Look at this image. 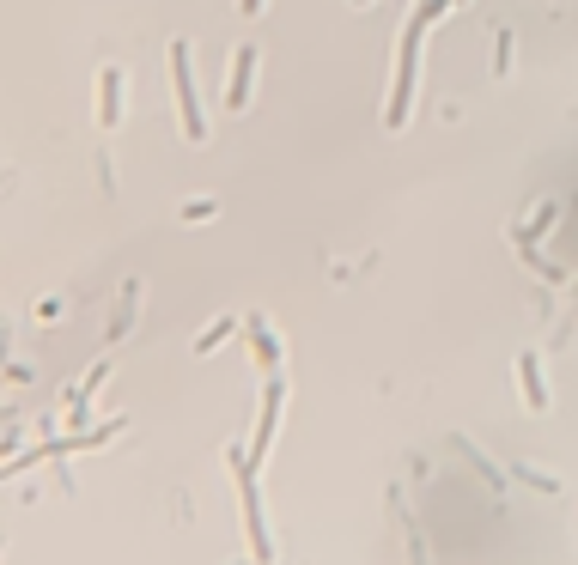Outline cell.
<instances>
[{
    "label": "cell",
    "mask_w": 578,
    "mask_h": 565,
    "mask_svg": "<svg viewBox=\"0 0 578 565\" xmlns=\"http://www.w3.org/2000/svg\"><path fill=\"white\" fill-rule=\"evenodd\" d=\"M104 377H110V359H98V365H92V371H86V377H80L74 389H67V408H74V426H80V414H86V401L98 395V383H104Z\"/></svg>",
    "instance_id": "cell-9"
},
{
    "label": "cell",
    "mask_w": 578,
    "mask_h": 565,
    "mask_svg": "<svg viewBox=\"0 0 578 565\" xmlns=\"http://www.w3.org/2000/svg\"><path fill=\"white\" fill-rule=\"evenodd\" d=\"M250 79H256V43H244L232 55V79H226V110H244L250 104Z\"/></svg>",
    "instance_id": "cell-5"
},
{
    "label": "cell",
    "mask_w": 578,
    "mask_h": 565,
    "mask_svg": "<svg viewBox=\"0 0 578 565\" xmlns=\"http://www.w3.org/2000/svg\"><path fill=\"white\" fill-rule=\"evenodd\" d=\"M238 13H244V19H256V13H262V0H238Z\"/></svg>",
    "instance_id": "cell-14"
},
{
    "label": "cell",
    "mask_w": 578,
    "mask_h": 565,
    "mask_svg": "<svg viewBox=\"0 0 578 565\" xmlns=\"http://www.w3.org/2000/svg\"><path fill=\"white\" fill-rule=\"evenodd\" d=\"M98 98H104V104H98V122L116 128V122H122V67H104V73H98Z\"/></svg>",
    "instance_id": "cell-6"
},
{
    "label": "cell",
    "mask_w": 578,
    "mask_h": 565,
    "mask_svg": "<svg viewBox=\"0 0 578 565\" xmlns=\"http://www.w3.org/2000/svg\"><path fill=\"white\" fill-rule=\"evenodd\" d=\"M353 7H366V0H353Z\"/></svg>",
    "instance_id": "cell-15"
},
{
    "label": "cell",
    "mask_w": 578,
    "mask_h": 565,
    "mask_svg": "<svg viewBox=\"0 0 578 565\" xmlns=\"http://www.w3.org/2000/svg\"><path fill=\"white\" fill-rule=\"evenodd\" d=\"M244 329H250V347H256V365H262V377H274V365H280V341L268 335V322H262V316H250Z\"/></svg>",
    "instance_id": "cell-8"
},
{
    "label": "cell",
    "mask_w": 578,
    "mask_h": 565,
    "mask_svg": "<svg viewBox=\"0 0 578 565\" xmlns=\"http://www.w3.org/2000/svg\"><path fill=\"white\" fill-rule=\"evenodd\" d=\"M554 219H560V201H542V207H536V213H530V225H524V231H518V244H530V237H542V231H548V225H554Z\"/></svg>",
    "instance_id": "cell-12"
},
{
    "label": "cell",
    "mask_w": 578,
    "mask_h": 565,
    "mask_svg": "<svg viewBox=\"0 0 578 565\" xmlns=\"http://www.w3.org/2000/svg\"><path fill=\"white\" fill-rule=\"evenodd\" d=\"M445 7H451V0H426V7L408 13V25H402V43H396V92H390V110H384L390 128H402L408 110H414V55H420V31H426V19H439Z\"/></svg>",
    "instance_id": "cell-1"
},
{
    "label": "cell",
    "mask_w": 578,
    "mask_h": 565,
    "mask_svg": "<svg viewBox=\"0 0 578 565\" xmlns=\"http://www.w3.org/2000/svg\"><path fill=\"white\" fill-rule=\"evenodd\" d=\"M451 7H463V0H451Z\"/></svg>",
    "instance_id": "cell-16"
},
{
    "label": "cell",
    "mask_w": 578,
    "mask_h": 565,
    "mask_svg": "<svg viewBox=\"0 0 578 565\" xmlns=\"http://www.w3.org/2000/svg\"><path fill=\"white\" fill-rule=\"evenodd\" d=\"M238 335V322L232 316H220V322H207V329H201V341H195V353H220L226 341Z\"/></svg>",
    "instance_id": "cell-10"
},
{
    "label": "cell",
    "mask_w": 578,
    "mask_h": 565,
    "mask_svg": "<svg viewBox=\"0 0 578 565\" xmlns=\"http://www.w3.org/2000/svg\"><path fill=\"white\" fill-rule=\"evenodd\" d=\"M457 450H463V456H469V468H475V474H481V480H487V487H493V493H499V487H505V474H499V468H493V462H487V456H481V450H475V444H469V438H457Z\"/></svg>",
    "instance_id": "cell-11"
},
{
    "label": "cell",
    "mask_w": 578,
    "mask_h": 565,
    "mask_svg": "<svg viewBox=\"0 0 578 565\" xmlns=\"http://www.w3.org/2000/svg\"><path fill=\"white\" fill-rule=\"evenodd\" d=\"M165 61H171V98H177V122H183L189 146H201V140H207V122H201V104H195V79H189V43H183V37H171Z\"/></svg>",
    "instance_id": "cell-3"
},
{
    "label": "cell",
    "mask_w": 578,
    "mask_h": 565,
    "mask_svg": "<svg viewBox=\"0 0 578 565\" xmlns=\"http://www.w3.org/2000/svg\"><path fill=\"white\" fill-rule=\"evenodd\" d=\"M518 383H524V401L542 414L548 408V383H542V359L536 353H518Z\"/></svg>",
    "instance_id": "cell-7"
},
{
    "label": "cell",
    "mask_w": 578,
    "mask_h": 565,
    "mask_svg": "<svg viewBox=\"0 0 578 565\" xmlns=\"http://www.w3.org/2000/svg\"><path fill=\"white\" fill-rule=\"evenodd\" d=\"M280 408H286V383H280V371L274 377H262V420H256V438H250V468H262V456L274 450V426H280Z\"/></svg>",
    "instance_id": "cell-4"
},
{
    "label": "cell",
    "mask_w": 578,
    "mask_h": 565,
    "mask_svg": "<svg viewBox=\"0 0 578 565\" xmlns=\"http://www.w3.org/2000/svg\"><path fill=\"white\" fill-rule=\"evenodd\" d=\"M226 462L238 468V499H244V529H250V559L256 565H274V541H268V523H262V493H256V468L244 450H226Z\"/></svg>",
    "instance_id": "cell-2"
},
{
    "label": "cell",
    "mask_w": 578,
    "mask_h": 565,
    "mask_svg": "<svg viewBox=\"0 0 578 565\" xmlns=\"http://www.w3.org/2000/svg\"><path fill=\"white\" fill-rule=\"evenodd\" d=\"M518 480H530V487H536V493H560V487H554V480H548L542 468H524V462H518Z\"/></svg>",
    "instance_id": "cell-13"
}]
</instances>
